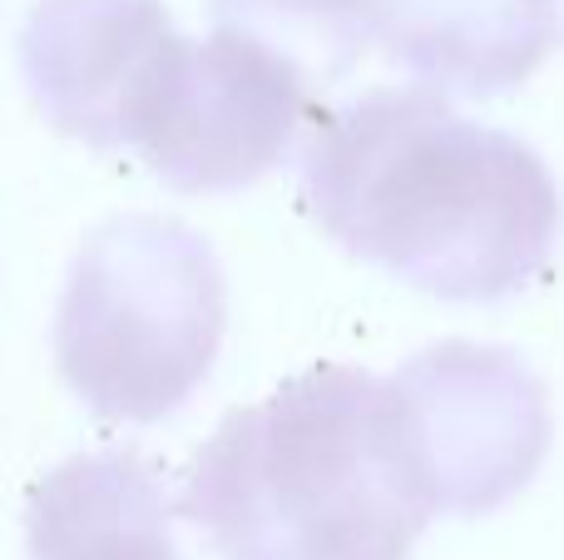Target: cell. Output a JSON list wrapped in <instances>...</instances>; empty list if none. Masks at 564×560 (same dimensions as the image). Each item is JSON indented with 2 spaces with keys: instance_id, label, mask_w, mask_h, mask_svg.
Instances as JSON below:
<instances>
[{
  "instance_id": "1",
  "label": "cell",
  "mask_w": 564,
  "mask_h": 560,
  "mask_svg": "<svg viewBox=\"0 0 564 560\" xmlns=\"http://www.w3.org/2000/svg\"><path fill=\"white\" fill-rule=\"evenodd\" d=\"M307 208L351 258L446 303H500L540 283L564 204L550 164L436 89H367L317 119Z\"/></svg>"
},
{
  "instance_id": "2",
  "label": "cell",
  "mask_w": 564,
  "mask_h": 560,
  "mask_svg": "<svg viewBox=\"0 0 564 560\" xmlns=\"http://www.w3.org/2000/svg\"><path fill=\"white\" fill-rule=\"evenodd\" d=\"M184 511L224 560H406L436 502L397 383L317 363L218 422Z\"/></svg>"
},
{
  "instance_id": "3",
  "label": "cell",
  "mask_w": 564,
  "mask_h": 560,
  "mask_svg": "<svg viewBox=\"0 0 564 560\" xmlns=\"http://www.w3.org/2000/svg\"><path fill=\"white\" fill-rule=\"evenodd\" d=\"M228 288L214 248L178 218L124 214L75 254L55 308V363L89 412L164 422L214 373Z\"/></svg>"
},
{
  "instance_id": "4",
  "label": "cell",
  "mask_w": 564,
  "mask_h": 560,
  "mask_svg": "<svg viewBox=\"0 0 564 560\" xmlns=\"http://www.w3.org/2000/svg\"><path fill=\"white\" fill-rule=\"evenodd\" d=\"M312 79L243 30L178 40L134 149L178 194H234L282 164L307 119Z\"/></svg>"
},
{
  "instance_id": "5",
  "label": "cell",
  "mask_w": 564,
  "mask_h": 560,
  "mask_svg": "<svg viewBox=\"0 0 564 560\" xmlns=\"http://www.w3.org/2000/svg\"><path fill=\"white\" fill-rule=\"evenodd\" d=\"M441 516H486L530 486L550 452L545 383L510 347L436 343L391 373Z\"/></svg>"
},
{
  "instance_id": "6",
  "label": "cell",
  "mask_w": 564,
  "mask_h": 560,
  "mask_svg": "<svg viewBox=\"0 0 564 560\" xmlns=\"http://www.w3.org/2000/svg\"><path fill=\"white\" fill-rule=\"evenodd\" d=\"M178 40L164 0H35L20 25V75L59 134L134 149Z\"/></svg>"
},
{
  "instance_id": "7",
  "label": "cell",
  "mask_w": 564,
  "mask_h": 560,
  "mask_svg": "<svg viewBox=\"0 0 564 560\" xmlns=\"http://www.w3.org/2000/svg\"><path fill=\"white\" fill-rule=\"evenodd\" d=\"M381 55L436 95L496 99L560 40V0H387Z\"/></svg>"
},
{
  "instance_id": "8",
  "label": "cell",
  "mask_w": 564,
  "mask_h": 560,
  "mask_svg": "<svg viewBox=\"0 0 564 560\" xmlns=\"http://www.w3.org/2000/svg\"><path fill=\"white\" fill-rule=\"evenodd\" d=\"M25 546L35 560H184L159 476L119 446L69 456L30 492Z\"/></svg>"
},
{
  "instance_id": "9",
  "label": "cell",
  "mask_w": 564,
  "mask_h": 560,
  "mask_svg": "<svg viewBox=\"0 0 564 560\" xmlns=\"http://www.w3.org/2000/svg\"><path fill=\"white\" fill-rule=\"evenodd\" d=\"M214 25L263 40L307 79H337L381 30L387 0H214Z\"/></svg>"
}]
</instances>
